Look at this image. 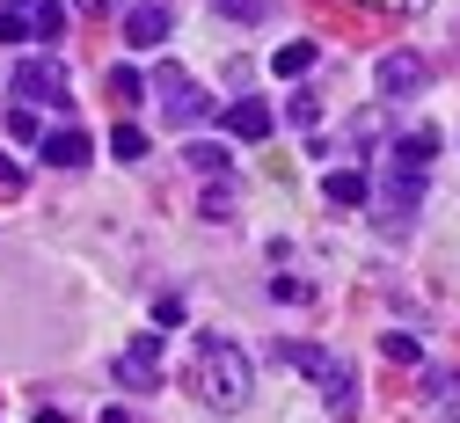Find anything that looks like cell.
Segmentation results:
<instances>
[{
    "label": "cell",
    "mask_w": 460,
    "mask_h": 423,
    "mask_svg": "<svg viewBox=\"0 0 460 423\" xmlns=\"http://www.w3.org/2000/svg\"><path fill=\"white\" fill-rule=\"evenodd\" d=\"M37 423H66V416H59V409H37Z\"/></svg>",
    "instance_id": "obj_27"
},
{
    "label": "cell",
    "mask_w": 460,
    "mask_h": 423,
    "mask_svg": "<svg viewBox=\"0 0 460 423\" xmlns=\"http://www.w3.org/2000/svg\"><path fill=\"white\" fill-rule=\"evenodd\" d=\"M168 30H176L168 0H139V8H125V44H132V51H154Z\"/></svg>",
    "instance_id": "obj_5"
},
{
    "label": "cell",
    "mask_w": 460,
    "mask_h": 423,
    "mask_svg": "<svg viewBox=\"0 0 460 423\" xmlns=\"http://www.w3.org/2000/svg\"><path fill=\"white\" fill-rule=\"evenodd\" d=\"M183 168H190V175H205V183H219V175L234 168V154L212 146V139H190V146H183Z\"/></svg>",
    "instance_id": "obj_10"
},
{
    "label": "cell",
    "mask_w": 460,
    "mask_h": 423,
    "mask_svg": "<svg viewBox=\"0 0 460 423\" xmlns=\"http://www.w3.org/2000/svg\"><path fill=\"white\" fill-rule=\"evenodd\" d=\"M22 37H30L22 15H15V8H0V44H22Z\"/></svg>",
    "instance_id": "obj_23"
},
{
    "label": "cell",
    "mask_w": 460,
    "mask_h": 423,
    "mask_svg": "<svg viewBox=\"0 0 460 423\" xmlns=\"http://www.w3.org/2000/svg\"><path fill=\"white\" fill-rule=\"evenodd\" d=\"M453 423H460V416H453Z\"/></svg>",
    "instance_id": "obj_29"
},
{
    "label": "cell",
    "mask_w": 460,
    "mask_h": 423,
    "mask_svg": "<svg viewBox=\"0 0 460 423\" xmlns=\"http://www.w3.org/2000/svg\"><path fill=\"white\" fill-rule=\"evenodd\" d=\"M219 125L234 132V139H249V146H256V139H270V125H278V117H270V102L242 95V102H226V110H219Z\"/></svg>",
    "instance_id": "obj_9"
},
{
    "label": "cell",
    "mask_w": 460,
    "mask_h": 423,
    "mask_svg": "<svg viewBox=\"0 0 460 423\" xmlns=\"http://www.w3.org/2000/svg\"><path fill=\"white\" fill-rule=\"evenodd\" d=\"M146 88H154V102L168 110V125H205V117H219V102H212V95H205L183 66H176V58H161Z\"/></svg>",
    "instance_id": "obj_3"
},
{
    "label": "cell",
    "mask_w": 460,
    "mask_h": 423,
    "mask_svg": "<svg viewBox=\"0 0 460 423\" xmlns=\"http://www.w3.org/2000/svg\"><path fill=\"white\" fill-rule=\"evenodd\" d=\"M8 132H15V139H44V125H37V110H30V102L8 110Z\"/></svg>",
    "instance_id": "obj_20"
},
{
    "label": "cell",
    "mask_w": 460,
    "mask_h": 423,
    "mask_svg": "<svg viewBox=\"0 0 460 423\" xmlns=\"http://www.w3.org/2000/svg\"><path fill=\"white\" fill-rule=\"evenodd\" d=\"M314 58H322V44H314V37H293L285 51H270V74H278V81H300Z\"/></svg>",
    "instance_id": "obj_11"
},
{
    "label": "cell",
    "mask_w": 460,
    "mask_h": 423,
    "mask_svg": "<svg viewBox=\"0 0 460 423\" xmlns=\"http://www.w3.org/2000/svg\"><path fill=\"white\" fill-rule=\"evenodd\" d=\"M270 357H278V366H293V373H307L336 416L358 409V380H351V366H343L336 350H322V343H270Z\"/></svg>",
    "instance_id": "obj_2"
},
{
    "label": "cell",
    "mask_w": 460,
    "mask_h": 423,
    "mask_svg": "<svg viewBox=\"0 0 460 423\" xmlns=\"http://www.w3.org/2000/svg\"><path fill=\"white\" fill-rule=\"evenodd\" d=\"M8 8H37V0H8Z\"/></svg>",
    "instance_id": "obj_28"
},
{
    "label": "cell",
    "mask_w": 460,
    "mask_h": 423,
    "mask_svg": "<svg viewBox=\"0 0 460 423\" xmlns=\"http://www.w3.org/2000/svg\"><path fill=\"white\" fill-rule=\"evenodd\" d=\"M0 190H22V168H15L8 154H0Z\"/></svg>",
    "instance_id": "obj_24"
},
{
    "label": "cell",
    "mask_w": 460,
    "mask_h": 423,
    "mask_svg": "<svg viewBox=\"0 0 460 423\" xmlns=\"http://www.w3.org/2000/svg\"><path fill=\"white\" fill-rule=\"evenodd\" d=\"M380 350L394 357V366H424V343H417V336H402V329H394V336H380Z\"/></svg>",
    "instance_id": "obj_15"
},
{
    "label": "cell",
    "mask_w": 460,
    "mask_h": 423,
    "mask_svg": "<svg viewBox=\"0 0 460 423\" xmlns=\"http://www.w3.org/2000/svg\"><path fill=\"white\" fill-rule=\"evenodd\" d=\"M424 81H431V66H424L417 51H387L380 58V95H417Z\"/></svg>",
    "instance_id": "obj_8"
},
{
    "label": "cell",
    "mask_w": 460,
    "mask_h": 423,
    "mask_svg": "<svg viewBox=\"0 0 460 423\" xmlns=\"http://www.w3.org/2000/svg\"><path fill=\"white\" fill-rule=\"evenodd\" d=\"M270 299H278V307H285V299L300 307V299H314V292H307V278H278V285H270Z\"/></svg>",
    "instance_id": "obj_22"
},
{
    "label": "cell",
    "mask_w": 460,
    "mask_h": 423,
    "mask_svg": "<svg viewBox=\"0 0 460 423\" xmlns=\"http://www.w3.org/2000/svg\"><path fill=\"white\" fill-rule=\"evenodd\" d=\"M190 387H198V401H212V409H249V394H256V366H249V350L242 343H226V336H198V350H190Z\"/></svg>",
    "instance_id": "obj_1"
},
{
    "label": "cell",
    "mask_w": 460,
    "mask_h": 423,
    "mask_svg": "<svg viewBox=\"0 0 460 423\" xmlns=\"http://www.w3.org/2000/svg\"><path fill=\"white\" fill-rule=\"evenodd\" d=\"M431 154H438V132H410V139H394V146H387L394 168H424Z\"/></svg>",
    "instance_id": "obj_13"
},
{
    "label": "cell",
    "mask_w": 460,
    "mask_h": 423,
    "mask_svg": "<svg viewBox=\"0 0 460 423\" xmlns=\"http://www.w3.org/2000/svg\"><path fill=\"white\" fill-rule=\"evenodd\" d=\"M81 15H110V8H125V0H74Z\"/></svg>",
    "instance_id": "obj_25"
},
{
    "label": "cell",
    "mask_w": 460,
    "mask_h": 423,
    "mask_svg": "<svg viewBox=\"0 0 460 423\" xmlns=\"http://www.w3.org/2000/svg\"><path fill=\"white\" fill-rule=\"evenodd\" d=\"M37 154H44V168H88L95 139L74 132V125H59V132H44V139H37Z\"/></svg>",
    "instance_id": "obj_7"
},
{
    "label": "cell",
    "mask_w": 460,
    "mask_h": 423,
    "mask_svg": "<svg viewBox=\"0 0 460 423\" xmlns=\"http://www.w3.org/2000/svg\"><path fill=\"white\" fill-rule=\"evenodd\" d=\"M110 154H118V161H139V154H146V132H139V125H118V132H110Z\"/></svg>",
    "instance_id": "obj_17"
},
{
    "label": "cell",
    "mask_w": 460,
    "mask_h": 423,
    "mask_svg": "<svg viewBox=\"0 0 460 423\" xmlns=\"http://www.w3.org/2000/svg\"><path fill=\"white\" fill-rule=\"evenodd\" d=\"M161 350H168V343H154V336L125 343V350H118V387H139V394L161 387Z\"/></svg>",
    "instance_id": "obj_4"
},
{
    "label": "cell",
    "mask_w": 460,
    "mask_h": 423,
    "mask_svg": "<svg viewBox=\"0 0 460 423\" xmlns=\"http://www.w3.org/2000/svg\"><path fill=\"white\" fill-rule=\"evenodd\" d=\"M15 95L22 102H66V74L51 66V58H22L15 66Z\"/></svg>",
    "instance_id": "obj_6"
},
{
    "label": "cell",
    "mask_w": 460,
    "mask_h": 423,
    "mask_svg": "<svg viewBox=\"0 0 460 423\" xmlns=\"http://www.w3.org/2000/svg\"><path fill=\"white\" fill-rule=\"evenodd\" d=\"M59 30H66V8H59V0H37V37L59 44Z\"/></svg>",
    "instance_id": "obj_19"
},
{
    "label": "cell",
    "mask_w": 460,
    "mask_h": 423,
    "mask_svg": "<svg viewBox=\"0 0 460 423\" xmlns=\"http://www.w3.org/2000/svg\"><path fill=\"white\" fill-rule=\"evenodd\" d=\"M285 125H293V132H314V125H322V102H314V95H293V102H285Z\"/></svg>",
    "instance_id": "obj_14"
},
{
    "label": "cell",
    "mask_w": 460,
    "mask_h": 423,
    "mask_svg": "<svg viewBox=\"0 0 460 423\" xmlns=\"http://www.w3.org/2000/svg\"><path fill=\"white\" fill-rule=\"evenodd\" d=\"M373 8H410L417 15V8H431V0H373Z\"/></svg>",
    "instance_id": "obj_26"
},
{
    "label": "cell",
    "mask_w": 460,
    "mask_h": 423,
    "mask_svg": "<svg viewBox=\"0 0 460 423\" xmlns=\"http://www.w3.org/2000/svg\"><path fill=\"white\" fill-rule=\"evenodd\" d=\"M219 15H234V22H270V0H212Z\"/></svg>",
    "instance_id": "obj_18"
},
{
    "label": "cell",
    "mask_w": 460,
    "mask_h": 423,
    "mask_svg": "<svg viewBox=\"0 0 460 423\" xmlns=\"http://www.w3.org/2000/svg\"><path fill=\"white\" fill-rule=\"evenodd\" d=\"M154 329H183V299H176V292L154 299Z\"/></svg>",
    "instance_id": "obj_21"
},
{
    "label": "cell",
    "mask_w": 460,
    "mask_h": 423,
    "mask_svg": "<svg viewBox=\"0 0 460 423\" xmlns=\"http://www.w3.org/2000/svg\"><path fill=\"white\" fill-rule=\"evenodd\" d=\"M322 190H329V205H366V198H373V183H366L358 168H329Z\"/></svg>",
    "instance_id": "obj_12"
},
{
    "label": "cell",
    "mask_w": 460,
    "mask_h": 423,
    "mask_svg": "<svg viewBox=\"0 0 460 423\" xmlns=\"http://www.w3.org/2000/svg\"><path fill=\"white\" fill-rule=\"evenodd\" d=\"M102 81H110V95H118V102H139V95H146V81H139L132 66H110Z\"/></svg>",
    "instance_id": "obj_16"
}]
</instances>
